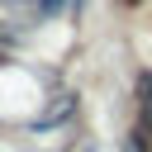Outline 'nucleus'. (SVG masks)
I'll list each match as a JSON object with an SVG mask.
<instances>
[{
    "label": "nucleus",
    "instance_id": "1",
    "mask_svg": "<svg viewBox=\"0 0 152 152\" xmlns=\"http://www.w3.org/2000/svg\"><path fill=\"white\" fill-rule=\"evenodd\" d=\"M133 95H138V128L152 138V71H138Z\"/></svg>",
    "mask_w": 152,
    "mask_h": 152
},
{
    "label": "nucleus",
    "instance_id": "2",
    "mask_svg": "<svg viewBox=\"0 0 152 152\" xmlns=\"http://www.w3.org/2000/svg\"><path fill=\"white\" fill-rule=\"evenodd\" d=\"M14 5H24L28 14H38V19H52V14H62V5L66 0H14Z\"/></svg>",
    "mask_w": 152,
    "mask_h": 152
},
{
    "label": "nucleus",
    "instance_id": "3",
    "mask_svg": "<svg viewBox=\"0 0 152 152\" xmlns=\"http://www.w3.org/2000/svg\"><path fill=\"white\" fill-rule=\"evenodd\" d=\"M147 142H152V138H147V133H142V128H138V133H133V138H128V152H147Z\"/></svg>",
    "mask_w": 152,
    "mask_h": 152
}]
</instances>
